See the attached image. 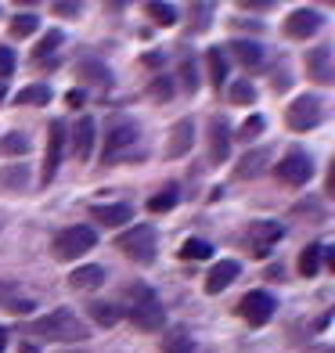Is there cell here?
<instances>
[{"label": "cell", "mask_w": 335, "mask_h": 353, "mask_svg": "<svg viewBox=\"0 0 335 353\" xmlns=\"http://www.w3.org/2000/svg\"><path fill=\"white\" fill-rule=\"evenodd\" d=\"M26 332L29 335H40V339H51V343H83V339H90V328L69 307H58L51 314H43Z\"/></svg>", "instance_id": "obj_1"}, {"label": "cell", "mask_w": 335, "mask_h": 353, "mask_svg": "<svg viewBox=\"0 0 335 353\" xmlns=\"http://www.w3.org/2000/svg\"><path fill=\"white\" fill-rule=\"evenodd\" d=\"M116 249L126 256V260H134L141 267L155 263V228L152 223H134L126 234L116 238Z\"/></svg>", "instance_id": "obj_2"}, {"label": "cell", "mask_w": 335, "mask_h": 353, "mask_svg": "<svg viewBox=\"0 0 335 353\" xmlns=\"http://www.w3.org/2000/svg\"><path fill=\"white\" fill-rule=\"evenodd\" d=\"M94 242H98V234H94V228H65V231H58L54 234V242H51V252H54V260H79L83 252L94 249Z\"/></svg>", "instance_id": "obj_3"}, {"label": "cell", "mask_w": 335, "mask_h": 353, "mask_svg": "<svg viewBox=\"0 0 335 353\" xmlns=\"http://www.w3.org/2000/svg\"><path fill=\"white\" fill-rule=\"evenodd\" d=\"M130 299H134V307H130V321H134L137 328H145V332L163 328L166 314H163V307L155 303L152 288H145V285H134V288H130Z\"/></svg>", "instance_id": "obj_4"}, {"label": "cell", "mask_w": 335, "mask_h": 353, "mask_svg": "<svg viewBox=\"0 0 335 353\" xmlns=\"http://www.w3.org/2000/svg\"><path fill=\"white\" fill-rule=\"evenodd\" d=\"M321 116H325V105H321V98H314V94H303V98H296L285 108V123H289V130H296V134L314 130V126L321 123Z\"/></svg>", "instance_id": "obj_5"}, {"label": "cell", "mask_w": 335, "mask_h": 353, "mask_svg": "<svg viewBox=\"0 0 335 353\" xmlns=\"http://www.w3.org/2000/svg\"><path fill=\"white\" fill-rule=\"evenodd\" d=\"M274 173H278V181H281V184H289V188H303V184H307L310 176H314V159H310L307 152L292 148V152H285V155L278 159Z\"/></svg>", "instance_id": "obj_6"}, {"label": "cell", "mask_w": 335, "mask_h": 353, "mask_svg": "<svg viewBox=\"0 0 335 353\" xmlns=\"http://www.w3.org/2000/svg\"><path fill=\"white\" fill-rule=\"evenodd\" d=\"M61 152H65V123L54 119L47 126V152H43V184L54 181V173L61 166Z\"/></svg>", "instance_id": "obj_7"}, {"label": "cell", "mask_w": 335, "mask_h": 353, "mask_svg": "<svg viewBox=\"0 0 335 353\" xmlns=\"http://www.w3.org/2000/svg\"><path fill=\"white\" fill-rule=\"evenodd\" d=\"M274 299H270V292H249L242 303H238V314H242V321H249L252 328H263L270 317H274Z\"/></svg>", "instance_id": "obj_8"}, {"label": "cell", "mask_w": 335, "mask_h": 353, "mask_svg": "<svg viewBox=\"0 0 335 353\" xmlns=\"http://www.w3.org/2000/svg\"><path fill=\"white\" fill-rule=\"evenodd\" d=\"M281 234H285V228L281 223H270V220H260V223H249V234H245V242H249V249H252V256H263L274 249L278 242H281Z\"/></svg>", "instance_id": "obj_9"}, {"label": "cell", "mask_w": 335, "mask_h": 353, "mask_svg": "<svg viewBox=\"0 0 335 353\" xmlns=\"http://www.w3.org/2000/svg\"><path fill=\"white\" fill-rule=\"evenodd\" d=\"M321 11H314V8H296L289 19H285V33H289L292 40H307L314 37L317 29H321Z\"/></svg>", "instance_id": "obj_10"}, {"label": "cell", "mask_w": 335, "mask_h": 353, "mask_svg": "<svg viewBox=\"0 0 335 353\" xmlns=\"http://www.w3.org/2000/svg\"><path fill=\"white\" fill-rule=\"evenodd\" d=\"M134 141H137V126L134 123H112L108 126V134H105V159H116L123 148H134Z\"/></svg>", "instance_id": "obj_11"}, {"label": "cell", "mask_w": 335, "mask_h": 353, "mask_svg": "<svg viewBox=\"0 0 335 353\" xmlns=\"http://www.w3.org/2000/svg\"><path fill=\"white\" fill-rule=\"evenodd\" d=\"M307 72L314 83H335V69H332V47H314V51H307Z\"/></svg>", "instance_id": "obj_12"}, {"label": "cell", "mask_w": 335, "mask_h": 353, "mask_svg": "<svg viewBox=\"0 0 335 353\" xmlns=\"http://www.w3.org/2000/svg\"><path fill=\"white\" fill-rule=\"evenodd\" d=\"M227 155H231V126L227 119L213 116L210 119V159L213 163H227Z\"/></svg>", "instance_id": "obj_13"}, {"label": "cell", "mask_w": 335, "mask_h": 353, "mask_svg": "<svg viewBox=\"0 0 335 353\" xmlns=\"http://www.w3.org/2000/svg\"><path fill=\"white\" fill-rule=\"evenodd\" d=\"M191 144H195V123L191 119H177L170 130V144H166V155L170 159H181L191 152Z\"/></svg>", "instance_id": "obj_14"}, {"label": "cell", "mask_w": 335, "mask_h": 353, "mask_svg": "<svg viewBox=\"0 0 335 353\" xmlns=\"http://www.w3.org/2000/svg\"><path fill=\"white\" fill-rule=\"evenodd\" d=\"M90 220L94 223H105V228H119V223H130L134 220V210L126 202H108V205H94Z\"/></svg>", "instance_id": "obj_15"}, {"label": "cell", "mask_w": 335, "mask_h": 353, "mask_svg": "<svg viewBox=\"0 0 335 353\" xmlns=\"http://www.w3.org/2000/svg\"><path fill=\"white\" fill-rule=\"evenodd\" d=\"M238 270H242V267H238L234 260H220V263L210 270V274H205V292H210V296L223 292V288H227V285L238 278Z\"/></svg>", "instance_id": "obj_16"}, {"label": "cell", "mask_w": 335, "mask_h": 353, "mask_svg": "<svg viewBox=\"0 0 335 353\" xmlns=\"http://www.w3.org/2000/svg\"><path fill=\"white\" fill-rule=\"evenodd\" d=\"M270 163V152L267 148H256V152H245L242 159H238V166H234V176L238 181H252V176H260Z\"/></svg>", "instance_id": "obj_17"}, {"label": "cell", "mask_w": 335, "mask_h": 353, "mask_svg": "<svg viewBox=\"0 0 335 353\" xmlns=\"http://www.w3.org/2000/svg\"><path fill=\"white\" fill-rule=\"evenodd\" d=\"M90 148H94V119L83 116V119L76 123V130H72V155L79 159V163H87Z\"/></svg>", "instance_id": "obj_18"}, {"label": "cell", "mask_w": 335, "mask_h": 353, "mask_svg": "<svg viewBox=\"0 0 335 353\" xmlns=\"http://www.w3.org/2000/svg\"><path fill=\"white\" fill-rule=\"evenodd\" d=\"M223 51H231V58L242 61V65H249V69L263 61V47H260L256 40H231L227 47H223Z\"/></svg>", "instance_id": "obj_19"}, {"label": "cell", "mask_w": 335, "mask_h": 353, "mask_svg": "<svg viewBox=\"0 0 335 353\" xmlns=\"http://www.w3.org/2000/svg\"><path fill=\"white\" fill-rule=\"evenodd\" d=\"M69 285L72 288H98V285H105V267H98V263L76 267L69 274Z\"/></svg>", "instance_id": "obj_20"}, {"label": "cell", "mask_w": 335, "mask_h": 353, "mask_svg": "<svg viewBox=\"0 0 335 353\" xmlns=\"http://www.w3.org/2000/svg\"><path fill=\"white\" fill-rule=\"evenodd\" d=\"M205 65H210L213 87L220 90V83H227V51H223V47H210V51H205Z\"/></svg>", "instance_id": "obj_21"}, {"label": "cell", "mask_w": 335, "mask_h": 353, "mask_svg": "<svg viewBox=\"0 0 335 353\" xmlns=\"http://www.w3.org/2000/svg\"><path fill=\"white\" fill-rule=\"evenodd\" d=\"M76 72L83 76L87 83H94V87H108V83H112V72L101 65V61H94V58H83V61L76 65Z\"/></svg>", "instance_id": "obj_22"}, {"label": "cell", "mask_w": 335, "mask_h": 353, "mask_svg": "<svg viewBox=\"0 0 335 353\" xmlns=\"http://www.w3.org/2000/svg\"><path fill=\"white\" fill-rule=\"evenodd\" d=\"M177 199H181V188L177 184H166V188H159L155 195L148 199V210L152 213H170L173 205H177Z\"/></svg>", "instance_id": "obj_23"}, {"label": "cell", "mask_w": 335, "mask_h": 353, "mask_svg": "<svg viewBox=\"0 0 335 353\" xmlns=\"http://www.w3.org/2000/svg\"><path fill=\"white\" fill-rule=\"evenodd\" d=\"M29 188V170L26 166H4L0 170V191H26Z\"/></svg>", "instance_id": "obj_24"}, {"label": "cell", "mask_w": 335, "mask_h": 353, "mask_svg": "<svg viewBox=\"0 0 335 353\" xmlns=\"http://www.w3.org/2000/svg\"><path fill=\"white\" fill-rule=\"evenodd\" d=\"M321 252H325V245H317V242H310L299 252V274L303 278H314L317 270H321Z\"/></svg>", "instance_id": "obj_25"}, {"label": "cell", "mask_w": 335, "mask_h": 353, "mask_svg": "<svg viewBox=\"0 0 335 353\" xmlns=\"http://www.w3.org/2000/svg\"><path fill=\"white\" fill-rule=\"evenodd\" d=\"M14 101H19V105H47V101H51V87H47V83H33V87H26V90L14 94Z\"/></svg>", "instance_id": "obj_26"}, {"label": "cell", "mask_w": 335, "mask_h": 353, "mask_svg": "<svg viewBox=\"0 0 335 353\" xmlns=\"http://www.w3.org/2000/svg\"><path fill=\"white\" fill-rule=\"evenodd\" d=\"M37 26H40L37 14H14V22H11V37H14V40H26V37H33V33H37Z\"/></svg>", "instance_id": "obj_27"}, {"label": "cell", "mask_w": 335, "mask_h": 353, "mask_svg": "<svg viewBox=\"0 0 335 353\" xmlns=\"http://www.w3.org/2000/svg\"><path fill=\"white\" fill-rule=\"evenodd\" d=\"M210 252H213L210 242H202V238H187V242L181 245V260H205Z\"/></svg>", "instance_id": "obj_28"}, {"label": "cell", "mask_w": 335, "mask_h": 353, "mask_svg": "<svg viewBox=\"0 0 335 353\" xmlns=\"http://www.w3.org/2000/svg\"><path fill=\"white\" fill-rule=\"evenodd\" d=\"M145 11H148V19L152 22H159V26H173L177 22V11H173V4H145Z\"/></svg>", "instance_id": "obj_29"}, {"label": "cell", "mask_w": 335, "mask_h": 353, "mask_svg": "<svg viewBox=\"0 0 335 353\" xmlns=\"http://www.w3.org/2000/svg\"><path fill=\"white\" fill-rule=\"evenodd\" d=\"M0 152L4 155H26L29 152V137L26 134H4L0 137Z\"/></svg>", "instance_id": "obj_30"}, {"label": "cell", "mask_w": 335, "mask_h": 353, "mask_svg": "<svg viewBox=\"0 0 335 353\" xmlns=\"http://www.w3.org/2000/svg\"><path fill=\"white\" fill-rule=\"evenodd\" d=\"M87 310H90V317L98 321V325H105V328H112V325L119 321V310H116V307H108V303H90Z\"/></svg>", "instance_id": "obj_31"}, {"label": "cell", "mask_w": 335, "mask_h": 353, "mask_svg": "<svg viewBox=\"0 0 335 353\" xmlns=\"http://www.w3.org/2000/svg\"><path fill=\"white\" fill-rule=\"evenodd\" d=\"M231 101L234 105H252L256 101V87H252L249 79H238V83H231Z\"/></svg>", "instance_id": "obj_32"}, {"label": "cell", "mask_w": 335, "mask_h": 353, "mask_svg": "<svg viewBox=\"0 0 335 353\" xmlns=\"http://www.w3.org/2000/svg\"><path fill=\"white\" fill-rule=\"evenodd\" d=\"M58 47H61V33H58V29H51V33H47V37H43L40 43H37V51H33V58H37V61H43L47 54H54Z\"/></svg>", "instance_id": "obj_33"}, {"label": "cell", "mask_w": 335, "mask_h": 353, "mask_svg": "<svg viewBox=\"0 0 335 353\" xmlns=\"http://www.w3.org/2000/svg\"><path fill=\"white\" fill-rule=\"evenodd\" d=\"M163 353H195V346H191V339L184 332H173L170 339L163 343Z\"/></svg>", "instance_id": "obj_34"}, {"label": "cell", "mask_w": 335, "mask_h": 353, "mask_svg": "<svg viewBox=\"0 0 335 353\" xmlns=\"http://www.w3.org/2000/svg\"><path fill=\"white\" fill-rule=\"evenodd\" d=\"M191 19H195V33H205V29H210V19H213V4H195L191 8Z\"/></svg>", "instance_id": "obj_35"}, {"label": "cell", "mask_w": 335, "mask_h": 353, "mask_svg": "<svg viewBox=\"0 0 335 353\" xmlns=\"http://www.w3.org/2000/svg\"><path fill=\"white\" fill-rule=\"evenodd\" d=\"M263 126H267V123H263V116H252V119H245V123H242V130H238V137H242V141L249 144V141H256V137L263 134Z\"/></svg>", "instance_id": "obj_36"}, {"label": "cell", "mask_w": 335, "mask_h": 353, "mask_svg": "<svg viewBox=\"0 0 335 353\" xmlns=\"http://www.w3.org/2000/svg\"><path fill=\"white\" fill-rule=\"evenodd\" d=\"M181 83H184V90H191V94L199 90V72H195V61H191V58L181 61Z\"/></svg>", "instance_id": "obj_37"}, {"label": "cell", "mask_w": 335, "mask_h": 353, "mask_svg": "<svg viewBox=\"0 0 335 353\" xmlns=\"http://www.w3.org/2000/svg\"><path fill=\"white\" fill-rule=\"evenodd\" d=\"M152 98H155V101H170V98H173V83H170L166 76H155V79H152Z\"/></svg>", "instance_id": "obj_38"}, {"label": "cell", "mask_w": 335, "mask_h": 353, "mask_svg": "<svg viewBox=\"0 0 335 353\" xmlns=\"http://www.w3.org/2000/svg\"><path fill=\"white\" fill-rule=\"evenodd\" d=\"M11 72H14V51L0 43V83H4V79H8Z\"/></svg>", "instance_id": "obj_39"}, {"label": "cell", "mask_w": 335, "mask_h": 353, "mask_svg": "<svg viewBox=\"0 0 335 353\" xmlns=\"http://www.w3.org/2000/svg\"><path fill=\"white\" fill-rule=\"evenodd\" d=\"M270 87H274L278 94H281V90H289V87H292V79H289V72H274V79H270Z\"/></svg>", "instance_id": "obj_40"}, {"label": "cell", "mask_w": 335, "mask_h": 353, "mask_svg": "<svg viewBox=\"0 0 335 353\" xmlns=\"http://www.w3.org/2000/svg\"><path fill=\"white\" fill-rule=\"evenodd\" d=\"M54 14H61V19H76L79 4H54Z\"/></svg>", "instance_id": "obj_41"}, {"label": "cell", "mask_w": 335, "mask_h": 353, "mask_svg": "<svg viewBox=\"0 0 335 353\" xmlns=\"http://www.w3.org/2000/svg\"><path fill=\"white\" fill-rule=\"evenodd\" d=\"M65 101H69V108H79V105H83V90H69Z\"/></svg>", "instance_id": "obj_42"}, {"label": "cell", "mask_w": 335, "mask_h": 353, "mask_svg": "<svg viewBox=\"0 0 335 353\" xmlns=\"http://www.w3.org/2000/svg\"><path fill=\"white\" fill-rule=\"evenodd\" d=\"M8 350V328H0V353Z\"/></svg>", "instance_id": "obj_43"}, {"label": "cell", "mask_w": 335, "mask_h": 353, "mask_svg": "<svg viewBox=\"0 0 335 353\" xmlns=\"http://www.w3.org/2000/svg\"><path fill=\"white\" fill-rule=\"evenodd\" d=\"M0 101H4V83H0Z\"/></svg>", "instance_id": "obj_44"}]
</instances>
